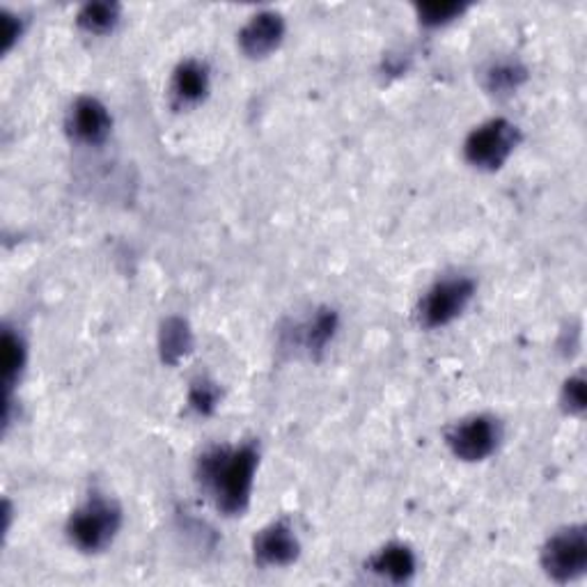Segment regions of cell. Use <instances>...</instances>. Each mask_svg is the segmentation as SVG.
Masks as SVG:
<instances>
[{
	"mask_svg": "<svg viewBox=\"0 0 587 587\" xmlns=\"http://www.w3.org/2000/svg\"><path fill=\"white\" fill-rule=\"evenodd\" d=\"M76 24L88 35H108L120 24V5L108 3V0H97V3H85L78 14Z\"/></svg>",
	"mask_w": 587,
	"mask_h": 587,
	"instance_id": "cell-15",
	"label": "cell"
},
{
	"mask_svg": "<svg viewBox=\"0 0 587 587\" xmlns=\"http://www.w3.org/2000/svg\"><path fill=\"white\" fill-rule=\"evenodd\" d=\"M257 466L259 450L255 443L213 445L195 464V482L221 514L239 516L250 505Z\"/></svg>",
	"mask_w": 587,
	"mask_h": 587,
	"instance_id": "cell-1",
	"label": "cell"
},
{
	"mask_svg": "<svg viewBox=\"0 0 587 587\" xmlns=\"http://www.w3.org/2000/svg\"><path fill=\"white\" fill-rule=\"evenodd\" d=\"M500 439H503V427L493 416H468L460 423H454L445 431V443L456 460L475 464L485 462L498 450Z\"/></svg>",
	"mask_w": 587,
	"mask_h": 587,
	"instance_id": "cell-6",
	"label": "cell"
},
{
	"mask_svg": "<svg viewBox=\"0 0 587 587\" xmlns=\"http://www.w3.org/2000/svg\"><path fill=\"white\" fill-rule=\"evenodd\" d=\"M3 24H5V33H3V37H5V51H10L12 45L16 41V37L21 35V21L16 16H12V14L5 12L3 14Z\"/></svg>",
	"mask_w": 587,
	"mask_h": 587,
	"instance_id": "cell-20",
	"label": "cell"
},
{
	"mask_svg": "<svg viewBox=\"0 0 587 587\" xmlns=\"http://www.w3.org/2000/svg\"><path fill=\"white\" fill-rule=\"evenodd\" d=\"M521 143L518 126L505 118H493L475 126L464 143V157L477 170H500Z\"/></svg>",
	"mask_w": 587,
	"mask_h": 587,
	"instance_id": "cell-3",
	"label": "cell"
},
{
	"mask_svg": "<svg viewBox=\"0 0 587 587\" xmlns=\"http://www.w3.org/2000/svg\"><path fill=\"white\" fill-rule=\"evenodd\" d=\"M193 350L191 326L182 317H168L159 331V354L166 365L182 363Z\"/></svg>",
	"mask_w": 587,
	"mask_h": 587,
	"instance_id": "cell-14",
	"label": "cell"
},
{
	"mask_svg": "<svg viewBox=\"0 0 587 587\" xmlns=\"http://www.w3.org/2000/svg\"><path fill=\"white\" fill-rule=\"evenodd\" d=\"M541 570L555 583H572L587 570V533L585 526H570L553 533L543 541L539 553Z\"/></svg>",
	"mask_w": 587,
	"mask_h": 587,
	"instance_id": "cell-5",
	"label": "cell"
},
{
	"mask_svg": "<svg viewBox=\"0 0 587 587\" xmlns=\"http://www.w3.org/2000/svg\"><path fill=\"white\" fill-rule=\"evenodd\" d=\"M526 81H528L526 64L516 58H493L482 70L485 90L496 99L514 95Z\"/></svg>",
	"mask_w": 587,
	"mask_h": 587,
	"instance_id": "cell-12",
	"label": "cell"
},
{
	"mask_svg": "<svg viewBox=\"0 0 587 587\" xmlns=\"http://www.w3.org/2000/svg\"><path fill=\"white\" fill-rule=\"evenodd\" d=\"M418 21L425 28H441L452 24L454 19H460L468 5L464 3H425L418 5Z\"/></svg>",
	"mask_w": 587,
	"mask_h": 587,
	"instance_id": "cell-17",
	"label": "cell"
},
{
	"mask_svg": "<svg viewBox=\"0 0 587 587\" xmlns=\"http://www.w3.org/2000/svg\"><path fill=\"white\" fill-rule=\"evenodd\" d=\"M26 367V342L14 329L5 326L3 331V381L12 390Z\"/></svg>",
	"mask_w": 587,
	"mask_h": 587,
	"instance_id": "cell-16",
	"label": "cell"
},
{
	"mask_svg": "<svg viewBox=\"0 0 587 587\" xmlns=\"http://www.w3.org/2000/svg\"><path fill=\"white\" fill-rule=\"evenodd\" d=\"M475 296V280L468 276H448L433 282L418 306V319L425 329H443L460 319Z\"/></svg>",
	"mask_w": 587,
	"mask_h": 587,
	"instance_id": "cell-4",
	"label": "cell"
},
{
	"mask_svg": "<svg viewBox=\"0 0 587 587\" xmlns=\"http://www.w3.org/2000/svg\"><path fill=\"white\" fill-rule=\"evenodd\" d=\"M367 570L390 583H408L418 572V560L404 543H388L369 558Z\"/></svg>",
	"mask_w": 587,
	"mask_h": 587,
	"instance_id": "cell-11",
	"label": "cell"
},
{
	"mask_svg": "<svg viewBox=\"0 0 587 587\" xmlns=\"http://www.w3.org/2000/svg\"><path fill=\"white\" fill-rule=\"evenodd\" d=\"M113 118L97 97H78L68 115V132L83 145H101L111 136Z\"/></svg>",
	"mask_w": 587,
	"mask_h": 587,
	"instance_id": "cell-9",
	"label": "cell"
},
{
	"mask_svg": "<svg viewBox=\"0 0 587 587\" xmlns=\"http://www.w3.org/2000/svg\"><path fill=\"white\" fill-rule=\"evenodd\" d=\"M122 528V510L113 498L93 491L68 518V537L81 553H101Z\"/></svg>",
	"mask_w": 587,
	"mask_h": 587,
	"instance_id": "cell-2",
	"label": "cell"
},
{
	"mask_svg": "<svg viewBox=\"0 0 587 587\" xmlns=\"http://www.w3.org/2000/svg\"><path fill=\"white\" fill-rule=\"evenodd\" d=\"M340 326V317L335 310L331 308H319L308 321H303L298 326V344L306 350L310 356H319L326 352V346L331 344V340L338 333Z\"/></svg>",
	"mask_w": 587,
	"mask_h": 587,
	"instance_id": "cell-13",
	"label": "cell"
},
{
	"mask_svg": "<svg viewBox=\"0 0 587 587\" xmlns=\"http://www.w3.org/2000/svg\"><path fill=\"white\" fill-rule=\"evenodd\" d=\"M560 402L567 413H583V408H585V381H583V377H572V379L564 381Z\"/></svg>",
	"mask_w": 587,
	"mask_h": 587,
	"instance_id": "cell-19",
	"label": "cell"
},
{
	"mask_svg": "<svg viewBox=\"0 0 587 587\" xmlns=\"http://www.w3.org/2000/svg\"><path fill=\"white\" fill-rule=\"evenodd\" d=\"M301 553V541L290 521H273L253 539V558L259 567H290Z\"/></svg>",
	"mask_w": 587,
	"mask_h": 587,
	"instance_id": "cell-7",
	"label": "cell"
},
{
	"mask_svg": "<svg viewBox=\"0 0 587 587\" xmlns=\"http://www.w3.org/2000/svg\"><path fill=\"white\" fill-rule=\"evenodd\" d=\"M209 93V70L200 60H184L172 72L170 95L178 106H195L200 103Z\"/></svg>",
	"mask_w": 587,
	"mask_h": 587,
	"instance_id": "cell-10",
	"label": "cell"
},
{
	"mask_svg": "<svg viewBox=\"0 0 587 587\" xmlns=\"http://www.w3.org/2000/svg\"><path fill=\"white\" fill-rule=\"evenodd\" d=\"M282 39H285V19L276 10H262L239 30V49L248 58H267L282 45Z\"/></svg>",
	"mask_w": 587,
	"mask_h": 587,
	"instance_id": "cell-8",
	"label": "cell"
},
{
	"mask_svg": "<svg viewBox=\"0 0 587 587\" xmlns=\"http://www.w3.org/2000/svg\"><path fill=\"white\" fill-rule=\"evenodd\" d=\"M221 402V390L213 381L209 379H198L191 383L188 390V404L195 413H200V416H209V413L216 411Z\"/></svg>",
	"mask_w": 587,
	"mask_h": 587,
	"instance_id": "cell-18",
	"label": "cell"
}]
</instances>
